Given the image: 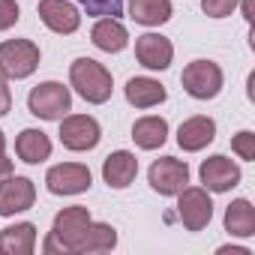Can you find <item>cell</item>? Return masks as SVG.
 Returning <instances> with one entry per match:
<instances>
[{
    "label": "cell",
    "instance_id": "1",
    "mask_svg": "<svg viewBox=\"0 0 255 255\" xmlns=\"http://www.w3.org/2000/svg\"><path fill=\"white\" fill-rule=\"evenodd\" d=\"M69 81L72 87L78 90L81 99L93 102V105H102L108 102L111 96V72L99 63V60H90V57H78L72 66H69Z\"/></svg>",
    "mask_w": 255,
    "mask_h": 255
},
{
    "label": "cell",
    "instance_id": "2",
    "mask_svg": "<svg viewBox=\"0 0 255 255\" xmlns=\"http://www.w3.org/2000/svg\"><path fill=\"white\" fill-rule=\"evenodd\" d=\"M27 108L30 114L42 117V120H60L66 117V111L72 108V96L69 87H63L60 81H42L30 90L27 96Z\"/></svg>",
    "mask_w": 255,
    "mask_h": 255
},
{
    "label": "cell",
    "instance_id": "3",
    "mask_svg": "<svg viewBox=\"0 0 255 255\" xmlns=\"http://www.w3.org/2000/svg\"><path fill=\"white\" fill-rule=\"evenodd\" d=\"M39 66V45L30 39H6L0 45V72L6 78H27Z\"/></svg>",
    "mask_w": 255,
    "mask_h": 255
},
{
    "label": "cell",
    "instance_id": "4",
    "mask_svg": "<svg viewBox=\"0 0 255 255\" xmlns=\"http://www.w3.org/2000/svg\"><path fill=\"white\" fill-rule=\"evenodd\" d=\"M180 81L192 99H213L222 90V69L213 60H192L183 69Z\"/></svg>",
    "mask_w": 255,
    "mask_h": 255
},
{
    "label": "cell",
    "instance_id": "5",
    "mask_svg": "<svg viewBox=\"0 0 255 255\" xmlns=\"http://www.w3.org/2000/svg\"><path fill=\"white\" fill-rule=\"evenodd\" d=\"M177 216L186 225V231H201L207 228V222L213 219V201L207 195V189L201 186H183L177 192Z\"/></svg>",
    "mask_w": 255,
    "mask_h": 255
},
{
    "label": "cell",
    "instance_id": "6",
    "mask_svg": "<svg viewBox=\"0 0 255 255\" xmlns=\"http://www.w3.org/2000/svg\"><path fill=\"white\" fill-rule=\"evenodd\" d=\"M60 144L66 150L84 153L99 144V123L87 114H69L60 117Z\"/></svg>",
    "mask_w": 255,
    "mask_h": 255
},
{
    "label": "cell",
    "instance_id": "7",
    "mask_svg": "<svg viewBox=\"0 0 255 255\" xmlns=\"http://www.w3.org/2000/svg\"><path fill=\"white\" fill-rule=\"evenodd\" d=\"M45 186L51 195H78V192L90 189V168L81 162H60V165L48 168Z\"/></svg>",
    "mask_w": 255,
    "mask_h": 255
},
{
    "label": "cell",
    "instance_id": "8",
    "mask_svg": "<svg viewBox=\"0 0 255 255\" xmlns=\"http://www.w3.org/2000/svg\"><path fill=\"white\" fill-rule=\"evenodd\" d=\"M147 180L159 195H177L189 183V168H186V162H180L174 156H162L150 165Z\"/></svg>",
    "mask_w": 255,
    "mask_h": 255
},
{
    "label": "cell",
    "instance_id": "9",
    "mask_svg": "<svg viewBox=\"0 0 255 255\" xmlns=\"http://www.w3.org/2000/svg\"><path fill=\"white\" fill-rule=\"evenodd\" d=\"M36 201V186L30 177H12L6 174L0 183V216H15Z\"/></svg>",
    "mask_w": 255,
    "mask_h": 255
},
{
    "label": "cell",
    "instance_id": "10",
    "mask_svg": "<svg viewBox=\"0 0 255 255\" xmlns=\"http://www.w3.org/2000/svg\"><path fill=\"white\" fill-rule=\"evenodd\" d=\"M201 183L210 192H228L240 183V168L228 156H210L201 162Z\"/></svg>",
    "mask_w": 255,
    "mask_h": 255
},
{
    "label": "cell",
    "instance_id": "11",
    "mask_svg": "<svg viewBox=\"0 0 255 255\" xmlns=\"http://www.w3.org/2000/svg\"><path fill=\"white\" fill-rule=\"evenodd\" d=\"M87 222H90V210H87V207H81V204L63 207V210L54 216L51 237H57L66 252H72V246H75V240L81 237V231L87 228Z\"/></svg>",
    "mask_w": 255,
    "mask_h": 255
},
{
    "label": "cell",
    "instance_id": "12",
    "mask_svg": "<svg viewBox=\"0 0 255 255\" xmlns=\"http://www.w3.org/2000/svg\"><path fill=\"white\" fill-rule=\"evenodd\" d=\"M135 57L147 69H168L174 57V45L162 33H144L135 39Z\"/></svg>",
    "mask_w": 255,
    "mask_h": 255
},
{
    "label": "cell",
    "instance_id": "13",
    "mask_svg": "<svg viewBox=\"0 0 255 255\" xmlns=\"http://www.w3.org/2000/svg\"><path fill=\"white\" fill-rule=\"evenodd\" d=\"M39 18L54 33H75L81 24V15L69 0H39Z\"/></svg>",
    "mask_w": 255,
    "mask_h": 255
},
{
    "label": "cell",
    "instance_id": "14",
    "mask_svg": "<svg viewBox=\"0 0 255 255\" xmlns=\"http://www.w3.org/2000/svg\"><path fill=\"white\" fill-rule=\"evenodd\" d=\"M213 138H216V123H213L210 117H204V114L183 120V123H180V129H177V144H180L186 153L204 150Z\"/></svg>",
    "mask_w": 255,
    "mask_h": 255
},
{
    "label": "cell",
    "instance_id": "15",
    "mask_svg": "<svg viewBox=\"0 0 255 255\" xmlns=\"http://www.w3.org/2000/svg\"><path fill=\"white\" fill-rule=\"evenodd\" d=\"M138 174V159L129 150H117L102 162V177L111 189H126Z\"/></svg>",
    "mask_w": 255,
    "mask_h": 255
},
{
    "label": "cell",
    "instance_id": "16",
    "mask_svg": "<svg viewBox=\"0 0 255 255\" xmlns=\"http://www.w3.org/2000/svg\"><path fill=\"white\" fill-rule=\"evenodd\" d=\"M36 246V225L18 222L0 231V252L3 255H30Z\"/></svg>",
    "mask_w": 255,
    "mask_h": 255
},
{
    "label": "cell",
    "instance_id": "17",
    "mask_svg": "<svg viewBox=\"0 0 255 255\" xmlns=\"http://www.w3.org/2000/svg\"><path fill=\"white\" fill-rule=\"evenodd\" d=\"M117 246V231L108 222H87V228L81 231V237L75 240L72 252H108Z\"/></svg>",
    "mask_w": 255,
    "mask_h": 255
},
{
    "label": "cell",
    "instance_id": "18",
    "mask_svg": "<svg viewBox=\"0 0 255 255\" xmlns=\"http://www.w3.org/2000/svg\"><path fill=\"white\" fill-rule=\"evenodd\" d=\"M93 45L108 51V54H117L126 48V42H129V33H126V27L117 21V18H99L93 24V33H90Z\"/></svg>",
    "mask_w": 255,
    "mask_h": 255
},
{
    "label": "cell",
    "instance_id": "19",
    "mask_svg": "<svg viewBox=\"0 0 255 255\" xmlns=\"http://www.w3.org/2000/svg\"><path fill=\"white\" fill-rule=\"evenodd\" d=\"M126 102L135 108H153L165 102V87L153 78H129L126 81Z\"/></svg>",
    "mask_w": 255,
    "mask_h": 255
},
{
    "label": "cell",
    "instance_id": "20",
    "mask_svg": "<svg viewBox=\"0 0 255 255\" xmlns=\"http://www.w3.org/2000/svg\"><path fill=\"white\" fill-rule=\"evenodd\" d=\"M15 153H18L21 162L39 165V162H45V159L51 156V141H48V135L39 132V129H24V132L18 135V141H15Z\"/></svg>",
    "mask_w": 255,
    "mask_h": 255
},
{
    "label": "cell",
    "instance_id": "21",
    "mask_svg": "<svg viewBox=\"0 0 255 255\" xmlns=\"http://www.w3.org/2000/svg\"><path fill=\"white\" fill-rule=\"evenodd\" d=\"M225 231L234 237H252L255 234V207L246 198H237L225 210Z\"/></svg>",
    "mask_w": 255,
    "mask_h": 255
},
{
    "label": "cell",
    "instance_id": "22",
    "mask_svg": "<svg viewBox=\"0 0 255 255\" xmlns=\"http://www.w3.org/2000/svg\"><path fill=\"white\" fill-rule=\"evenodd\" d=\"M132 138H135L138 147L156 150V147H162L165 138H168V123H165L162 117H141V120H135V126H132Z\"/></svg>",
    "mask_w": 255,
    "mask_h": 255
},
{
    "label": "cell",
    "instance_id": "23",
    "mask_svg": "<svg viewBox=\"0 0 255 255\" xmlns=\"http://www.w3.org/2000/svg\"><path fill=\"white\" fill-rule=\"evenodd\" d=\"M129 15L144 27H159L171 18L168 0H129Z\"/></svg>",
    "mask_w": 255,
    "mask_h": 255
},
{
    "label": "cell",
    "instance_id": "24",
    "mask_svg": "<svg viewBox=\"0 0 255 255\" xmlns=\"http://www.w3.org/2000/svg\"><path fill=\"white\" fill-rule=\"evenodd\" d=\"M87 6L90 15H105V18H117L123 9V0H78Z\"/></svg>",
    "mask_w": 255,
    "mask_h": 255
},
{
    "label": "cell",
    "instance_id": "25",
    "mask_svg": "<svg viewBox=\"0 0 255 255\" xmlns=\"http://www.w3.org/2000/svg\"><path fill=\"white\" fill-rule=\"evenodd\" d=\"M231 150L240 156V159H255V135L252 132H237L234 138H231Z\"/></svg>",
    "mask_w": 255,
    "mask_h": 255
},
{
    "label": "cell",
    "instance_id": "26",
    "mask_svg": "<svg viewBox=\"0 0 255 255\" xmlns=\"http://www.w3.org/2000/svg\"><path fill=\"white\" fill-rule=\"evenodd\" d=\"M240 3V0H201V9L210 15V18H225L234 12V6Z\"/></svg>",
    "mask_w": 255,
    "mask_h": 255
},
{
    "label": "cell",
    "instance_id": "27",
    "mask_svg": "<svg viewBox=\"0 0 255 255\" xmlns=\"http://www.w3.org/2000/svg\"><path fill=\"white\" fill-rule=\"evenodd\" d=\"M18 21V3L15 0H0V30H9Z\"/></svg>",
    "mask_w": 255,
    "mask_h": 255
},
{
    "label": "cell",
    "instance_id": "28",
    "mask_svg": "<svg viewBox=\"0 0 255 255\" xmlns=\"http://www.w3.org/2000/svg\"><path fill=\"white\" fill-rule=\"evenodd\" d=\"M9 108H12V93H9V87H6V81H3V75H0V117H3Z\"/></svg>",
    "mask_w": 255,
    "mask_h": 255
},
{
    "label": "cell",
    "instance_id": "29",
    "mask_svg": "<svg viewBox=\"0 0 255 255\" xmlns=\"http://www.w3.org/2000/svg\"><path fill=\"white\" fill-rule=\"evenodd\" d=\"M12 174V159H6V153H0V177Z\"/></svg>",
    "mask_w": 255,
    "mask_h": 255
},
{
    "label": "cell",
    "instance_id": "30",
    "mask_svg": "<svg viewBox=\"0 0 255 255\" xmlns=\"http://www.w3.org/2000/svg\"><path fill=\"white\" fill-rule=\"evenodd\" d=\"M219 255H249V249H237V246H222Z\"/></svg>",
    "mask_w": 255,
    "mask_h": 255
},
{
    "label": "cell",
    "instance_id": "31",
    "mask_svg": "<svg viewBox=\"0 0 255 255\" xmlns=\"http://www.w3.org/2000/svg\"><path fill=\"white\" fill-rule=\"evenodd\" d=\"M3 147H6V138H3V132H0V153H3Z\"/></svg>",
    "mask_w": 255,
    "mask_h": 255
}]
</instances>
